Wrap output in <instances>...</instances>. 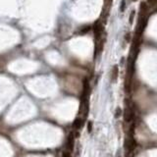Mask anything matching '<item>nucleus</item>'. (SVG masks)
I'll use <instances>...</instances> for the list:
<instances>
[{"label":"nucleus","instance_id":"obj_1","mask_svg":"<svg viewBox=\"0 0 157 157\" xmlns=\"http://www.w3.org/2000/svg\"><path fill=\"white\" fill-rule=\"evenodd\" d=\"M148 12V6L145 2H141L140 4V19L146 18V14Z\"/></svg>","mask_w":157,"mask_h":157},{"label":"nucleus","instance_id":"obj_2","mask_svg":"<svg viewBox=\"0 0 157 157\" xmlns=\"http://www.w3.org/2000/svg\"><path fill=\"white\" fill-rule=\"evenodd\" d=\"M93 31L95 32V34H96V38L98 39L99 37H100V33L101 31H102V26H101L100 22L98 21V22H96L93 26Z\"/></svg>","mask_w":157,"mask_h":157},{"label":"nucleus","instance_id":"obj_3","mask_svg":"<svg viewBox=\"0 0 157 157\" xmlns=\"http://www.w3.org/2000/svg\"><path fill=\"white\" fill-rule=\"evenodd\" d=\"M132 116H134V113H132V108H130V107L126 108V110H125V121H127V122H130V121L132 119Z\"/></svg>","mask_w":157,"mask_h":157},{"label":"nucleus","instance_id":"obj_4","mask_svg":"<svg viewBox=\"0 0 157 157\" xmlns=\"http://www.w3.org/2000/svg\"><path fill=\"white\" fill-rule=\"evenodd\" d=\"M118 75H119V69H118V66L117 65H115L113 67V70H112V77H111V79H112V81H116V79L118 78Z\"/></svg>","mask_w":157,"mask_h":157},{"label":"nucleus","instance_id":"obj_5","mask_svg":"<svg viewBox=\"0 0 157 157\" xmlns=\"http://www.w3.org/2000/svg\"><path fill=\"white\" fill-rule=\"evenodd\" d=\"M81 126H82V120L80 118H77L74 122V127L76 129H79V128H81Z\"/></svg>","mask_w":157,"mask_h":157},{"label":"nucleus","instance_id":"obj_6","mask_svg":"<svg viewBox=\"0 0 157 157\" xmlns=\"http://www.w3.org/2000/svg\"><path fill=\"white\" fill-rule=\"evenodd\" d=\"M147 3L150 5V6H155L157 3V0H147Z\"/></svg>","mask_w":157,"mask_h":157},{"label":"nucleus","instance_id":"obj_7","mask_svg":"<svg viewBox=\"0 0 157 157\" xmlns=\"http://www.w3.org/2000/svg\"><path fill=\"white\" fill-rule=\"evenodd\" d=\"M134 17H135V11H132L131 15H130V24L131 25L134 23Z\"/></svg>","mask_w":157,"mask_h":157},{"label":"nucleus","instance_id":"obj_8","mask_svg":"<svg viewBox=\"0 0 157 157\" xmlns=\"http://www.w3.org/2000/svg\"><path fill=\"white\" fill-rule=\"evenodd\" d=\"M121 113H122V110H121V108H118L117 110H116V114H115V117L116 118H118L121 116Z\"/></svg>","mask_w":157,"mask_h":157},{"label":"nucleus","instance_id":"obj_9","mask_svg":"<svg viewBox=\"0 0 157 157\" xmlns=\"http://www.w3.org/2000/svg\"><path fill=\"white\" fill-rule=\"evenodd\" d=\"M69 146H71V148L73 147V137L72 136L69 137Z\"/></svg>","mask_w":157,"mask_h":157},{"label":"nucleus","instance_id":"obj_10","mask_svg":"<svg viewBox=\"0 0 157 157\" xmlns=\"http://www.w3.org/2000/svg\"><path fill=\"white\" fill-rule=\"evenodd\" d=\"M125 4H126V1L125 0H123L122 3H121V5H122V6H121V11H124V10H125Z\"/></svg>","mask_w":157,"mask_h":157},{"label":"nucleus","instance_id":"obj_11","mask_svg":"<svg viewBox=\"0 0 157 157\" xmlns=\"http://www.w3.org/2000/svg\"><path fill=\"white\" fill-rule=\"evenodd\" d=\"M88 132H91V129H92V122H88Z\"/></svg>","mask_w":157,"mask_h":157},{"label":"nucleus","instance_id":"obj_12","mask_svg":"<svg viewBox=\"0 0 157 157\" xmlns=\"http://www.w3.org/2000/svg\"><path fill=\"white\" fill-rule=\"evenodd\" d=\"M89 29H90V28H89V27H84V28H83V30H82V33H83V32H88V31H89Z\"/></svg>","mask_w":157,"mask_h":157},{"label":"nucleus","instance_id":"obj_13","mask_svg":"<svg viewBox=\"0 0 157 157\" xmlns=\"http://www.w3.org/2000/svg\"><path fill=\"white\" fill-rule=\"evenodd\" d=\"M63 157H70V154L69 152H65L64 154H63Z\"/></svg>","mask_w":157,"mask_h":157},{"label":"nucleus","instance_id":"obj_14","mask_svg":"<svg viewBox=\"0 0 157 157\" xmlns=\"http://www.w3.org/2000/svg\"><path fill=\"white\" fill-rule=\"evenodd\" d=\"M130 35H131V33H130V32H129V33H128V34H127V40H128V41H129V40H130Z\"/></svg>","mask_w":157,"mask_h":157}]
</instances>
